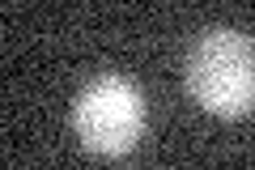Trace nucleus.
Instances as JSON below:
<instances>
[{
  "label": "nucleus",
  "instance_id": "1",
  "mask_svg": "<svg viewBox=\"0 0 255 170\" xmlns=\"http://www.w3.org/2000/svg\"><path fill=\"white\" fill-rule=\"evenodd\" d=\"M187 94L209 115H247L255 111V43L243 30H204L187 51Z\"/></svg>",
  "mask_w": 255,
  "mask_h": 170
},
{
  "label": "nucleus",
  "instance_id": "2",
  "mask_svg": "<svg viewBox=\"0 0 255 170\" xmlns=\"http://www.w3.org/2000/svg\"><path fill=\"white\" fill-rule=\"evenodd\" d=\"M73 124L85 149L102 153V158L128 153L136 145L140 128H145V94L128 77H115V72L98 77L77 94Z\"/></svg>",
  "mask_w": 255,
  "mask_h": 170
}]
</instances>
